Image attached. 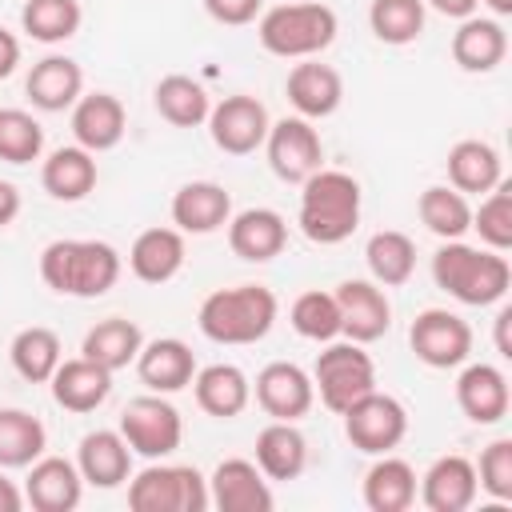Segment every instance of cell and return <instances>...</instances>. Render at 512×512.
<instances>
[{
    "mask_svg": "<svg viewBox=\"0 0 512 512\" xmlns=\"http://www.w3.org/2000/svg\"><path fill=\"white\" fill-rule=\"evenodd\" d=\"M120 252L108 240H52L40 252V280L76 300H96L120 280Z\"/></svg>",
    "mask_w": 512,
    "mask_h": 512,
    "instance_id": "6da1fadb",
    "label": "cell"
},
{
    "mask_svg": "<svg viewBox=\"0 0 512 512\" xmlns=\"http://www.w3.org/2000/svg\"><path fill=\"white\" fill-rule=\"evenodd\" d=\"M432 280L452 300H460L468 308H488L508 296L512 268H508L504 252L472 248L464 240H444L432 256Z\"/></svg>",
    "mask_w": 512,
    "mask_h": 512,
    "instance_id": "7a4b0ae2",
    "label": "cell"
},
{
    "mask_svg": "<svg viewBox=\"0 0 512 512\" xmlns=\"http://www.w3.org/2000/svg\"><path fill=\"white\" fill-rule=\"evenodd\" d=\"M360 180L340 168H316L300 184L296 224L312 244H344L360 224Z\"/></svg>",
    "mask_w": 512,
    "mask_h": 512,
    "instance_id": "3957f363",
    "label": "cell"
},
{
    "mask_svg": "<svg viewBox=\"0 0 512 512\" xmlns=\"http://www.w3.org/2000/svg\"><path fill=\"white\" fill-rule=\"evenodd\" d=\"M280 312V300L264 284H236V288H216L200 300L196 328L212 344H256L272 332Z\"/></svg>",
    "mask_w": 512,
    "mask_h": 512,
    "instance_id": "277c9868",
    "label": "cell"
},
{
    "mask_svg": "<svg viewBox=\"0 0 512 512\" xmlns=\"http://www.w3.org/2000/svg\"><path fill=\"white\" fill-rule=\"evenodd\" d=\"M336 32H340V20L320 0H288V4L264 8L260 12V24H256L260 48L272 52V56H280V60L320 56L336 40Z\"/></svg>",
    "mask_w": 512,
    "mask_h": 512,
    "instance_id": "5b68a950",
    "label": "cell"
},
{
    "mask_svg": "<svg viewBox=\"0 0 512 512\" xmlns=\"http://www.w3.org/2000/svg\"><path fill=\"white\" fill-rule=\"evenodd\" d=\"M312 388L328 412L352 408L360 396L376 388V364L356 340H328V348L312 364Z\"/></svg>",
    "mask_w": 512,
    "mask_h": 512,
    "instance_id": "8992f818",
    "label": "cell"
},
{
    "mask_svg": "<svg viewBox=\"0 0 512 512\" xmlns=\"http://www.w3.org/2000/svg\"><path fill=\"white\" fill-rule=\"evenodd\" d=\"M128 508L132 512H204L208 480L192 464H148L128 476Z\"/></svg>",
    "mask_w": 512,
    "mask_h": 512,
    "instance_id": "52a82bcc",
    "label": "cell"
},
{
    "mask_svg": "<svg viewBox=\"0 0 512 512\" xmlns=\"http://www.w3.org/2000/svg\"><path fill=\"white\" fill-rule=\"evenodd\" d=\"M116 432L128 440V448L144 460H164L180 448L184 440V420L176 412V404H168L160 392H148V396H136L124 404L120 412V424Z\"/></svg>",
    "mask_w": 512,
    "mask_h": 512,
    "instance_id": "ba28073f",
    "label": "cell"
},
{
    "mask_svg": "<svg viewBox=\"0 0 512 512\" xmlns=\"http://www.w3.org/2000/svg\"><path fill=\"white\" fill-rule=\"evenodd\" d=\"M340 416H344V436L364 456H384V452H392L408 436V412H404V404L396 396L380 392V388H372L368 396H360Z\"/></svg>",
    "mask_w": 512,
    "mask_h": 512,
    "instance_id": "9c48e42d",
    "label": "cell"
},
{
    "mask_svg": "<svg viewBox=\"0 0 512 512\" xmlns=\"http://www.w3.org/2000/svg\"><path fill=\"white\" fill-rule=\"evenodd\" d=\"M204 124H208L212 144L228 156H248L256 148H264V136L272 128L268 108L248 92H232V96L216 100Z\"/></svg>",
    "mask_w": 512,
    "mask_h": 512,
    "instance_id": "30bf717a",
    "label": "cell"
},
{
    "mask_svg": "<svg viewBox=\"0 0 512 512\" xmlns=\"http://www.w3.org/2000/svg\"><path fill=\"white\" fill-rule=\"evenodd\" d=\"M264 152H268V168L284 180V184H304L316 168H324V144L320 132L312 128V120L304 116H284L268 128L264 136Z\"/></svg>",
    "mask_w": 512,
    "mask_h": 512,
    "instance_id": "8fae6325",
    "label": "cell"
},
{
    "mask_svg": "<svg viewBox=\"0 0 512 512\" xmlns=\"http://www.w3.org/2000/svg\"><path fill=\"white\" fill-rule=\"evenodd\" d=\"M408 344L428 368H460L472 356V328L448 308H424L408 328Z\"/></svg>",
    "mask_w": 512,
    "mask_h": 512,
    "instance_id": "7c38bea8",
    "label": "cell"
},
{
    "mask_svg": "<svg viewBox=\"0 0 512 512\" xmlns=\"http://www.w3.org/2000/svg\"><path fill=\"white\" fill-rule=\"evenodd\" d=\"M256 404L272 416V420H300L312 412L316 404V388H312V372H304L292 360H272L256 372L252 384Z\"/></svg>",
    "mask_w": 512,
    "mask_h": 512,
    "instance_id": "4fadbf2b",
    "label": "cell"
},
{
    "mask_svg": "<svg viewBox=\"0 0 512 512\" xmlns=\"http://www.w3.org/2000/svg\"><path fill=\"white\" fill-rule=\"evenodd\" d=\"M276 500H272V488H268V476L256 468V460H244V456H228L212 468L208 476V508H220V512H268Z\"/></svg>",
    "mask_w": 512,
    "mask_h": 512,
    "instance_id": "5bb4252c",
    "label": "cell"
},
{
    "mask_svg": "<svg viewBox=\"0 0 512 512\" xmlns=\"http://www.w3.org/2000/svg\"><path fill=\"white\" fill-rule=\"evenodd\" d=\"M332 296L340 304V336L372 344L392 328V304L376 280H344Z\"/></svg>",
    "mask_w": 512,
    "mask_h": 512,
    "instance_id": "9a60e30c",
    "label": "cell"
},
{
    "mask_svg": "<svg viewBox=\"0 0 512 512\" xmlns=\"http://www.w3.org/2000/svg\"><path fill=\"white\" fill-rule=\"evenodd\" d=\"M416 496L428 512H468L480 496V484H476V464L468 456H440L428 464L424 476H416Z\"/></svg>",
    "mask_w": 512,
    "mask_h": 512,
    "instance_id": "2e32d148",
    "label": "cell"
},
{
    "mask_svg": "<svg viewBox=\"0 0 512 512\" xmlns=\"http://www.w3.org/2000/svg\"><path fill=\"white\" fill-rule=\"evenodd\" d=\"M84 496V476L76 460L64 456H36L24 476V504L36 512H72Z\"/></svg>",
    "mask_w": 512,
    "mask_h": 512,
    "instance_id": "e0dca14e",
    "label": "cell"
},
{
    "mask_svg": "<svg viewBox=\"0 0 512 512\" xmlns=\"http://www.w3.org/2000/svg\"><path fill=\"white\" fill-rule=\"evenodd\" d=\"M136 376L148 392L172 396L192 384L196 356L180 336H156V340H144V348L136 352Z\"/></svg>",
    "mask_w": 512,
    "mask_h": 512,
    "instance_id": "ac0fdd59",
    "label": "cell"
},
{
    "mask_svg": "<svg viewBox=\"0 0 512 512\" xmlns=\"http://www.w3.org/2000/svg\"><path fill=\"white\" fill-rule=\"evenodd\" d=\"M284 96H288V104L296 108V116H304V120H324V116H332L336 108H340V100H344V80H340V72L332 68V64H320V60H300V64H292V72H288V80H284Z\"/></svg>",
    "mask_w": 512,
    "mask_h": 512,
    "instance_id": "d6986e66",
    "label": "cell"
},
{
    "mask_svg": "<svg viewBox=\"0 0 512 512\" xmlns=\"http://www.w3.org/2000/svg\"><path fill=\"white\" fill-rule=\"evenodd\" d=\"M232 216V196L216 180H188L172 196V228L184 236H208L220 232Z\"/></svg>",
    "mask_w": 512,
    "mask_h": 512,
    "instance_id": "ffe728a7",
    "label": "cell"
},
{
    "mask_svg": "<svg viewBox=\"0 0 512 512\" xmlns=\"http://www.w3.org/2000/svg\"><path fill=\"white\" fill-rule=\"evenodd\" d=\"M228 248L248 264H268L288 244V224L276 208H244L228 216Z\"/></svg>",
    "mask_w": 512,
    "mask_h": 512,
    "instance_id": "44dd1931",
    "label": "cell"
},
{
    "mask_svg": "<svg viewBox=\"0 0 512 512\" xmlns=\"http://www.w3.org/2000/svg\"><path fill=\"white\" fill-rule=\"evenodd\" d=\"M456 404L472 424H500L508 416L512 392H508V376L496 364H468L456 376Z\"/></svg>",
    "mask_w": 512,
    "mask_h": 512,
    "instance_id": "7402d4cb",
    "label": "cell"
},
{
    "mask_svg": "<svg viewBox=\"0 0 512 512\" xmlns=\"http://www.w3.org/2000/svg\"><path fill=\"white\" fill-rule=\"evenodd\" d=\"M128 132V116H124V104L120 96L112 92H88L72 104V136L80 148H88L92 156L96 152H112Z\"/></svg>",
    "mask_w": 512,
    "mask_h": 512,
    "instance_id": "603a6c76",
    "label": "cell"
},
{
    "mask_svg": "<svg viewBox=\"0 0 512 512\" xmlns=\"http://www.w3.org/2000/svg\"><path fill=\"white\" fill-rule=\"evenodd\" d=\"M48 384H52V400H56L64 412L84 416V412H96V408L108 400V392H112V372L100 368V364L88 360V356H72V360H60V368L52 372Z\"/></svg>",
    "mask_w": 512,
    "mask_h": 512,
    "instance_id": "cb8c5ba5",
    "label": "cell"
},
{
    "mask_svg": "<svg viewBox=\"0 0 512 512\" xmlns=\"http://www.w3.org/2000/svg\"><path fill=\"white\" fill-rule=\"evenodd\" d=\"M76 468L92 488H120L132 476V448L116 428H96L76 448Z\"/></svg>",
    "mask_w": 512,
    "mask_h": 512,
    "instance_id": "d4e9b609",
    "label": "cell"
},
{
    "mask_svg": "<svg viewBox=\"0 0 512 512\" xmlns=\"http://www.w3.org/2000/svg\"><path fill=\"white\" fill-rule=\"evenodd\" d=\"M184 256H188L184 232L156 224V228H144V232L132 240V248H128V268H132V276L144 280V284H168L172 276H180Z\"/></svg>",
    "mask_w": 512,
    "mask_h": 512,
    "instance_id": "484cf974",
    "label": "cell"
},
{
    "mask_svg": "<svg viewBox=\"0 0 512 512\" xmlns=\"http://www.w3.org/2000/svg\"><path fill=\"white\" fill-rule=\"evenodd\" d=\"M24 92L32 100V108L40 112H64L72 108L80 96H84V72L72 56H44L32 64L28 80H24Z\"/></svg>",
    "mask_w": 512,
    "mask_h": 512,
    "instance_id": "4316f807",
    "label": "cell"
},
{
    "mask_svg": "<svg viewBox=\"0 0 512 512\" xmlns=\"http://www.w3.org/2000/svg\"><path fill=\"white\" fill-rule=\"evenodd\" d=\"M508 56V32L496 16H464L452 32V60L464 72H492Z\"/></svg>",
    "mask_w": 512,
    "mask_h": 512,
    "instance_id": "83f0119b",
    "label": "cell"
},
{
    "mask_svg": "<svg viewBox=\"0 0 512 512\" xmlns=\"http://www.w3.org/2000/svg\"><path fill=\"white\" fill-rule=\"evenodd\" d=\"M192 396L200 404V412L216 416V420H232L248 408L252 400V380L244 376V368L236 364H208L196 368L192 376Z\"/></svg>",
    "mask_w": 512,
    "mask_h": 512,
    "instance_id": "f1b7e54d",
    "label": "cell"
},
{
    "mask_svg": "<svg viewBox=\"0 0 512 512\" xmlns=\"http://www.w3.org/2000/svg\"><path fill=\"white\" fill-rule=\"evenodd\" d=\"M96 156L80 144H64L56 152H48V160L40 164V184L52 200L76 204L96 188Z\"/></svg>",
    "mask_w": 512,
    "mask_h": 512,
    "instance_id": "f546056e",
    "label": "cell"
},
{
    "mask_svg": "<svg viewBox=\"0 0 512 512\" xmlns=\"http://www.w3.org/2000/svg\"><path fill=\"white\" fill-rule=\"evenodd\" d=\"M308 464V440L296 420H272L256 436V468L268 480H296Z\"/></svg>",
    "mask_w": 512,
    "mask_h": 512,
    "instance_id": "4dcf8cb0",
    "label": "cell"
},
{
    "mask_svg": "<svg viewBox=\"0 0 512 512\" xmlns=\"http://www.w3.org/2000/svg\"><path fill=\"white\" fill-rule=\"evenodd\" d=\"M364 504L372 512H408L416 504V468L392 452L376 456L364 472Z\"/></svg>",
    "mask_w": 512,
    "mask_h": 512,
    "instance_id": "1f68e13d",
    "label": "cell"
},
{
    "mask_svg": "<svg viewBox=\"0 0 512 512\" xmlns=\"http://www.w3.org/2000/svg\"><path fill=\"white\" fill-rule=\"evenodd\" d=\"M144 348V332L136 320H124V316H104L96 320L88 332H84V344H80V356L96 360L100 368L108 372H120L128 364H136V352Z\"/></svg>",
    "mask_w": 512,
    "mask_h": 512,
    "instance_id": "d6a6232c",
    "label": "cell"
},
{
    "mask_svg": "<svg viewBox=\"0 0 512 512\" xmlns=\"http://www.w3.org/2000/svg\"><path fill=\"white\" fill-rule=\"evenodd\" d=\"M504 180V168H500V152L488 144V140H456L448 148V184L456 192H492L496 184Z\"/></svg>",
    "mask_w": 512,
    "mask_h": 512,
    "instance_id": "836d02e7",
    "label": "cell"
},
{
    "mask_svg": "<svg viewBox=\"0 0 512 512\" xmlns=\"http://www.w3.org/2000/svg\"><path fill=\"white\" fill-rule=\"evenodd\" d=\"M364 264L380 288H400L416 272V244L400 228H380L364 244Z\"/></svg>",
    "mask_w": 512,
    "mask_h": 512,
    "instance_id": "e575fe53",
    "label": "cell"
},
{
    "mask_svg": "<svg viewBox=\"0 0 512 512\" xmlns=\"http://www.w3.org/2000/svg\"><path fill=\"white\" fill-rule=\"evenodd\" d=\"M152 104H156V112H160L172 128H196V124H204L208 112H212L208 88H204L200 80L184 76V72L160 76V84H156V92H152Z\"/></svg>",
    "mask_w": 512,
    "mask_h": 512,
    "instance_id": "d590c367",
    "label": "cell"
},
{
    "mask_svg": "<svg viewBox=\"0 0 512 512\" xmlns=\"http://www.w3.org/2000/svg\"><path fill=\"white\" fill-rule=\"evenodd\" d=\"M416 212H420V224L440 240H464L472 232V204L452 184L424 188L416 200Z\"/></svg>",
    "mask_w": 512,
    "mask_h": 512,
    "instance_id": "8d00e7d4",
    "label": "cell"
},
{
    "mask_svg": "<svg viewBox=\"0 0 512 512\" xmlns=\"http://www.w3.org/2000/svg\"><path fill=\"white\" fill-rule=\"evenodd\" d=\"M8 356H12V368H16L28 384H48L52 372L60 368V360H64V348H60V336H56L52 328L32 324V328H20V332L12 336Z\"/></svg>",
    "mask_w": 512,
    "mask_h": 512,
    "instance_id": "74e56055",
    "label": "cell"
},
{
    "mask_svg": "<svg viewBox=\"0 0 512 512\" xmlns=\"http://www.w3.org/2000/svg\"><path fill=\"white\" fill-rule=\"evenodd\" d=\"M48 432L44 424L24 408H0V468H28L36 456H44Z\"/></svg>",
    "mask_w": 512,
    "mask_h": 512,
    "instance_id": "f35d334b",
    "label": "cell"
},
{
    "mask_svg": "<svg viewBox=\"0 0 512 512\" xmlns=\"http://www.w3.org/2000/svg\"><path fill=\"white\" fill-rule=\"evenodd\" d=\"M84 8L80 0H28L20 8V28L36 40V44H64L80 32Z\"/></svg>",
    "mask_w": 512,
    "mask_h": 512,
    "instance_id": "ab89813d",
    "label": "cell"
},
{
    "mask_svg": "<svg viewBox=\"0 0 512 512\" xmlns=\"http://www.w3.org/2000/svg\"><path fill=\"white\" fill-rule=\"evenodd\" d=\"M424 0H372L368 4V28L380 44H392V48H404L412 40H420L424 32Z\"/></svg>",
    "mask_w": 512,
    "mask_h": 512,
    "instance_id": "60d3db41",
    "label": "cell"
},
{
    "mask_svg": "<svg viewBox=\"0 0 512 512\" xmlns=\"http://www.w3.org/2000/svg\"><path fill=\"white\" fill-rule=\"evenodd\" d=\"M288 320L304 340H316V344H328L340 336V304L332 292H320V288L300 292L288 308Z\"/></svg>",
    "mask_w": 512,
    "mask_h": 512,
    "instance_id": "b9f144b4",
    "label": "cell"
},
{
    "mask_svg": "<svg viewBox=\"0 0 512 512\" xmlns=\"http://www.w3.org/2000/svg\"><path fill=\"white\" fill-rule=\"evenodd\" d=\"M44 152V128L24 108H0V160L32 164Z\"/></svg>",
    "mask_w": 512,
    "mask_h": 512,
    "instance_id": "7bdbcfd3",
    "label": "cell"
},
{
    "mask_svg": "<svg viewBox=\"0 0 512 512\" xmlns=\"http://www.w3.org/2000/svg\"><path fill=\"white\" fill-rule=\"evenodd\" d=\"M472 228L480 232V244L492 252L512 248V188L500 180L492 192H484L480 208H472Z\"/></svg>",
    "mask_w": 512,
    "mask_h": 512,
    "instance_id": "ee69618b",
    "label": "cell"
},
{
    "mask_svg": "<svg viewBox=\"0 0 512 512\" xmlns=\"http://www.w3.org/2000/svg\"><path fill=\"white\" fill-rule=\"evenodd\" d=\"M476 484H480V492H488L496 504H508V500H512V440H508V436L492 440V444L480 452Z\"/></svg>",
    "mask_w": 512,
    "mask_h": 512,
    "instance_id": "f6af8a7d",
    "label": "cell"
},
{
    "mask_svg": "<svg viewBox=\"0 0 512 512\" xmlns=\"http://www.w3.org/2000/svg\"><path fill=\"white\" fill-rule=\"evenodd\" d=\"M200 4L216 24H228V28H244L264 12V0H200Z\"/></svg>",
    "mask_w": 512,
    "mask_h": 512,
    "instance_id": "bcb514c9",
    "label": "cell"
},
{
    "mask_svg": "<svg viewBox=\"0 0 512 512\" xmlns=\"http://www.w3.org/2000/svg\"><path fill=\"white\" fill-rule=\"evenodd\" d=\"M16 64H20V40L8 28H0V80H8Z\"/></svg>",
    "mask_w": 512,
    "mask_h": 512,
    "instance_id": "7dc6e473",
    "label": "cell"
},
{
    "mask_svg": "<svg viewBox=\"0 0 512 512\" xmlns=\"http://www.w3.org/2000/svg\"><path fill=\"white\" fill-rule=\"evenodd\" d=\"M20 216V188L12 180H0V228H8Z\"/></svg>",
    "mask_w": 512,
    "mask_h": 512,
    "instance_id": "c3c4849f",
    "label": "cell"
},
{
    "mask_svg": "<svg viewBox=\"0 0 512 512\" xmlns=\"http://www.w3.org/2000/svg\"><path fill=\"white\" fill-rule=\"evenodd\" d=\"M424 8H436L448 20H464V16H476L480 0H424Z\"/></svg>",
    "mask_w": 512,
    "mask_h": 512,
    "instance_id": "681fc988",
    "label": "cell"
},
{
    "mask_svg": "<svg viewBox=\"0 0 512 512\" xmlns=\"http://www.w3.org/2000/svg\"><path fill=\"white\" fill-rule=\"evenodd\" d=\"M508 328H512V308L504 304V308L496 312V352H500L504 360H512V336H508Z\"/></svg>",
    "mask_w": 512,
    "mask_h": 512,
    "instance_id": "f907efd6",
    "label": "cell"
},
{
    "mask_svg": "<svg viewBox=\"0 0 512 512\" xmlns=\"http://www.w3.org/2000/svg\"><path fill=\"white\" fill-rule=\"evenodd\" d=\"M20 508H24V488H16V480L0 472V512H20Z\"/></svg>",
    "mask_w": 512,
    "mask_h": 512,
    "instance_id": "816d5d0a",
    "label": "cell"
},
{
    "mask_svg": "<svg viewBox=\"0 0 512 512\" xmlns=\"http://www.w3.org/2000/svg\"><path fill=\"white\" fill-rule=\"evenodd\" d=\"M480 4H488V12L500 20V16H512V0H480Z\"/></svg>",
    "mask_w": 512,
    "mask_h": 512,
    "instance_id": "f5cc1de1",
    "label": "cell"
}]
</instances>
